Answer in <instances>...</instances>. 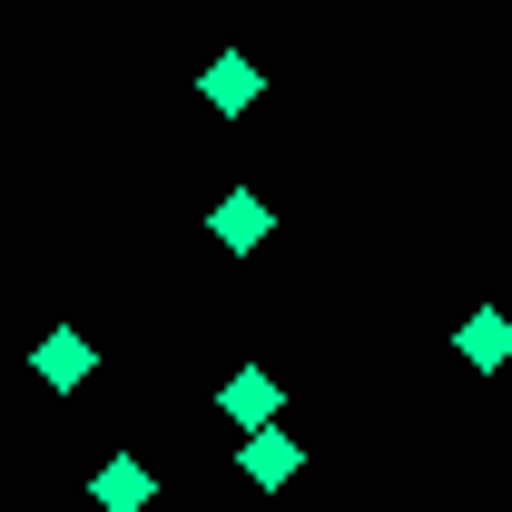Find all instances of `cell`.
I'll return each instance as SVG.
<instances>
[{
    "label": "cell",
    "instance_id": "cell-5",
    "mask_svg": "<svg viewBox=\"0 0 512 512\" xmlns=\"http://www.w3.org/2000/svg\"><path fill=\"white\" fill-rule=\"evenodd\" d=\"M148 503V463H109L99 473V512H138Z\"/></svg>",
    "mask_w": 512,
    "mask_h": 512
},
{
    "label": "cell",
    "instance_id": "cell-4",
    "mask_svg": "<svg viewBox=\"0 0 512 512\" xmlns=\"http://www.w3.org/2000/svg\"><path fill=\"white\" fill-rule=\"evenodd\" d=\"M79 375H89V335H50V345H40V384H60V394H69Z\"/></svg>",
    "mask_w": 512,
    "mask_h": 512
},
{
    "label": "cell",
    "instance_id": "cell-2",
    "mask_svg": "<svg viewBox=\"0 0 512 512\" xmlns=\"http://www.w3.org/2000/svg\"><path fill=\"white\" fill-rule=\"evenodd\" d=\"M217 414H227V424H266V414H276V384H266V375H237L227 394H217Z\"/></svg>",
    "mask_w": 512,
    "mask_h": 512
},
{
    "label": "cell",
    "instance_id": "cell-3",
    "mask_svg": "<svg viewBox=\"0 0 512 512\" xmlns=\"http://www.w3.org/2000/svg\"><path fill=\"white\" fill-rule=\"evenodd\" d=\"M247 473L256 483H286V473H296V434H266V424H256L247 434Z\"/></svg>",
    "mask_w": 512,
    "mask_h": 512
},
{
    "label": "cell",
    "instance_id": "cell-6",
    "mask_svg": "<svg viewBox=\"0 0 512 512\" xmlns=\"http://www.w3.org/2000/svg\"><path fill=\"white\" fill-rule=\"evenodd\" d=\"M256 89H266V79H256L247 60H217V69H207V99H217V109H247Z\"/></svg>",
    "mask_w": 512,
    "mask_h": 512
},
{
    "label": "cell",
    "instance_id": "cell-7",
    "mask_svg": "<svg viewBox=\"0 0 512 512\" xmlns=\"http://www.w3.org/2000/svg\"><path fill=\"white\" fill-rule=\"evenodd\" d=\"M463 355H473V365H503V355H512V325L503 316H473V325H463Z\"/></svg>",
    "mask_w": 512,
    "mask_h": 512
},
{
    "label": "cell",
    "instance_id": "cell-1",
    "mask_svg": "<svg viewBox=\"0 0 512 512\" xmlns=\"http://www.w3.org/2000/svg\"><path fill=\"white\" fill-rule=\"evenodd\" d=\"M266 227H276V217H266V197H217V237H227V247H266Z\"/></svg>",
    "mask_w": 512,
    "mask_h": 512
}]
</instances>
